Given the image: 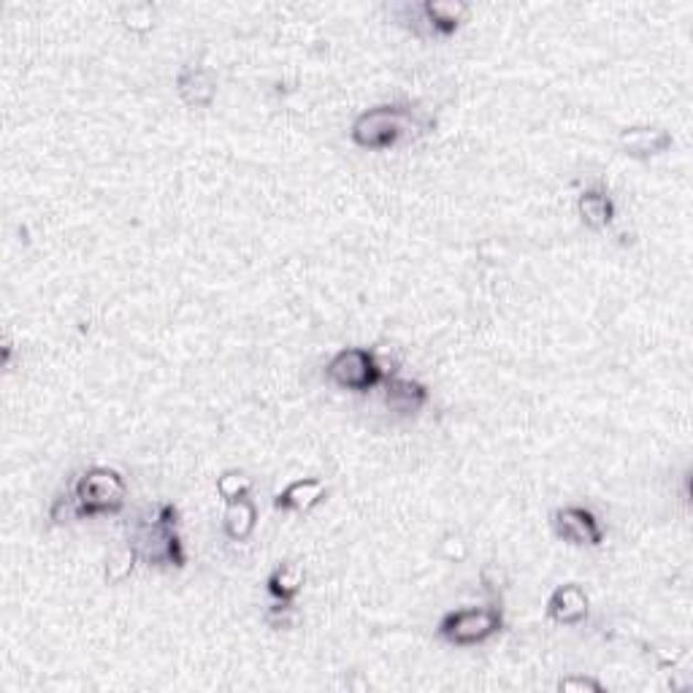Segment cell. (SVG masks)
Segmentation results:
<instances>
[{"mask_svg": "<svg viewBox=\"0 0 693 693\" xmlns=\"http://www.w3.org/2000/svg\"><path fill=\"white\" fill-rule=\"evenodd\" d=\"M50 520L55 525L76 523V520H82V512H79V504H76L74 488H68V491H65V493H57V499L50 504Z\"/></svg>", "mask_w": 693, "mask_h": 693, "instance_id": "d6986e66", "label": "cell"}, {"mask_svg": "<svg viewBox=\"0 0 693 693\" xmlns=\"http://www.w3.org/2000/svg\"><path fill=\"white\" fill-rule=\"evenodd\" d=\"M263 620H266L268 629H292V626L298 623V609L292 601H274L271 607L266 609V615H263Z\"/></svg>", "mask_w": 693, "mask_h": 693, "instance_id": "ffe728a7", "label": "cell"}, {"mask_svg": "<svg viewBox=\"0 0 693 693\" xmlns=\"http://www.w3.org/2000/svg\"><path fill=\"white\" fill-rule=\"evenodd\" d=\"M618 145L629 158L653 160L672 149L674 139L661 125H629L618 134Z\"/></svg>", "mask_w": 693, "mask_h": 693, "instance_id": "9c48e42d", "label": "cell"}, {"mask_svg": "<svg viewBox=\"0 0 693 693\" xmlns=\"http://www.w3.org/2000/svg\"><path fill=\"white\" fill-rule=\"evenodd\" d=\"M328 495V482L320 477H301L285 486L282 491L274 495V507L279 512H296V515H307L314 507H320Z\"/></svg>", "mask_w": 693, "mask_h": 693, "instance_id": "7c38bea8", "label": "cell"}, {"mask_svg": "<svg viewBox=\"0 0 693 693\" xmlns=\"http://www.w3.org/2000/svg\"><path fill=\"white\" fill-rule=\"evenodd\" d=\"M385 363L366 346H344L326 363V380L346 393H369L387 380Z\"/></svg>", "mask_w": 693, "mask_h": 693, "instance_id": "8992f818", "label": "cell"}, {"mask_svg": "<svg viewBox=\"0 0 693 693\" xmlns=\"http://www.w3.org/2000/svg\"><path fill=\"white\" fill-rule=\"evenodd\" d=\"M577 214L585 228L607 231L612 228L618 209H615V201L607 188H585L577 195Z\"/></svg>", "mask_w": 693, "mask_h": 693, "instance_id": "4fadbf2b", "label": "cell"}, {"mask_svg": "<svg viewBox=\"0 0 693 693\" xmlns=\"http://www.w3.org/2000/svg\"><path fill=\"white\" fill-rule=\"evenodd\" d=\"M119 20H122V25L130 30V33L136 35H147L154 30V9L147 3H139V6H125L122 11H119Z\"/></svg>", "mask_w": 693, "mask_h": 693, "instance_id": "ac0fdd59", "label": "cell"}, {"mask_svg": "<svg viewBox=\"0 0 693 693\" xmlns=\"http://www.w3.org/2000/svg\"><path fill=\"white\" fill-rule=\"evenodd\" d=\"M71 488H74L82 520L119 515L128 504V480L111 466H89Z\"/></svg>", "mask_w": 693, "mask_h": 693, "instance_id": "3957f363", "label": "cell"}, {"mask_svg": "<svg viewBox=\"0 0 693 693\" xmlns=\"http://www.w3.org/2000/svg\"><path fill=\"white\" fill-rule=\"evenodd\" d=\"M255 529H258V507L253 499L225 504L223 531L231 542H247L255 534Z\"/></svg>", "mask_w": 693, "mask_h": 693, "instance_id": "9a60e30c", "label": "cell"}, {"mask_svg": "<svg viewBox=\"0 0 693 693\" xmlns=\"http://www.w3.org/2000/svg\"><path fill=\"white\" fill-rule=\"evenodd\" d=\"M382 398H385V406L396 417H415L426 409L431 393H428V387L423 382L391 374L382 382Z\"/></svg>", "mask_w": 693, "mask_h": 693, "instance_id": "30bf717a", "label": "cell"}, {"mask_svg": "<svg viewBox=\"0 0 693 693\" xmlns=\"http://www.w3.org/2000/svg\"><path fill=\"white\" fill-rule=\"evenodd\" d=\"M439 550H441V555L450 561V564H461V561L469 558V545H466V542L458 534H447L445 540H441Z\"/></svg>", "mask_w": 693, "mask_h": 693, "instance_id": "7402d4cb", "label": "cell"}, {"mask_svg": "<svg viewBox=\"0 0 693 693\" xmlns=\"http://www.w3.org/2000/svg\"><path fill=\"white\" fill-rule=\"evenodd\" d=\"M428 119L417 115L412 106L406 104H382L372 106V109L361 111L352 119L350 139L352 145L369 149V152H385L404 141L417 139L428 130Z\"/></svg>", "mask_w": 693, "mask_h": 693, "instance_id": "7a4b0ae2", "label": "cell"}, {"mask_svg": "<svg viewBox=\"0 0 693 693\" xmlns=\"http://www.w3.org/2000/svg\"><path fill=\"white\" fill-rule=\"evenodd\" d=\"M590 615V599L579 583H564L550 594L547 618L558 626H583Z\"/></svg>", "mask_w": 693, "mask_h": 693, "instance_id": "8fae6325", "label": "cell"}, {"mask_svg": "<svg viewBox=\"0 0 693 693\" xmlns=\"http://www.w3.org/2000/svg\"><path fill=\"white\" fill-rule=\"evenodd\" d=\"M253 488H255V480L242 469H228L217 477V495L225 501V504L249 499V495H253Z\"/></svg>", "mask_w": 693, "mask_h": 693, "instance_id": "e0dca14e", "label": "cell"}, {"mask_svg": "<svg viewBox=\"0 0 693 693\" xmlns=\"http://www.w3.org/2000/svg\"><path fill=\"white\" fill-rule=\"evenodd\" d=\"M139 561H141L139 558V550H136V545L130 540L122 542V545L111 547L109 555H106V564H104L106 585L128 583Z\"/></svg>", "mask_w": 693, "mask_h": 693, "instance_id": "2e32d148", "label": "cell"}, {"mask_svg": "<svg viewBox=\"0 0 693 693\" xmlns=\"http://www.w3.org/2000/svg\"><path fill=\"white\" fill-rule=\"evenodd\" d=\"M179 510L169 501L145 507L136 515L130 542L139 550V558L154 569H184L188 566V550L177 531Z\"/></svg>", "mask_w": 693, "mask_h": 693, "instance_id": "6da1fadb", "label": "cell"}, {"mask_svg": "<svg viewBox=\"0 0 693 693\" xmlns=\"http://www.w3.org/2000/svg\"><path fill=\"white\" fill-rule=\"evenodd\" d=\"M391 11L412 33L431 39H450L469 20V6L463 0H423V3L393 6Z\"/></svg>", "mask_w": 693, "mask_h": 693, "instance_id": "5b68a950", "label": "cell"}, {"mask_svg": "<svg viewBox=\"0 0 693 693\" xmlns=\"http://www.w3.org/2000/svg\"><path fill=\"white\" fill-rule=\"evenodd\" d=\"M307 583V572L296 561H285V564L274 566V572L266 579V590L274 601H296L298 594Z\"/></svg>", "mask_w": 693, "mask_h": 693, "instance_id": "5bb4252c", "label": "cell"}, {"mask_svg": "<svg viewBox=\"0 0 693 693\" xmlns=\"http://www.w3.org/2000/svg\"><path fill=\"white\" fill-rule=\"evenodd\" d=\"M555 689L561 693H605V683L594 674H566Z\"/></svg>", "mask_w": 693, "mask_h": 693, "instance_id": "44dd1931", "label": "cell"}, {"mask_svg": "<svg viewBox=\"0 0 693 693\" xmlns=\"http://www.w3.org/2000/svg\"><path fill=\"white\" fill-rule=\"evenodd\" d=\"M553 531L558 540L575 547H601L605 545V525L599 515L583 504H566L553 512Z\"/></svg>", "mask_w": 693, "mask_h": 693, "instance_id": "52a82bcc", "label": "cell"}, {"mask_svg": "<svg viewBox=\"0 0 693 693\" xmlns=\"http://www.w3.org/2000/svg\"><path fill=\"white\" fill-rule=\"evenodd\" d=\"M177 95L188 109H209L217 98V76L206 65H182L177 74Z\"/></svg>", "mask_w": 693, "mask_h": 693, "instance_id": "ba28073f", "label": "cell"}, {"mask_svg": "<svg viewBox=\"0 0 693 693\" xmlns=\"http://www.w3.org/2000/svg\"><path fill=\"white\" fill-rule=\"evenodd\" d=\"M504 629V612L499 601L491 605H471L461 609H450L441 615L436 635L452 648H477L493 639Z\"/></svg>", "mask_w": 693, "mask_h": 693, "instance_id": "277c9868", "label": "cell"}]
</instances>
